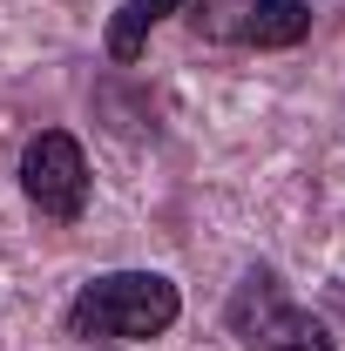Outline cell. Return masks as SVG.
<instances>
[{"label": "cell", "instance_id": "1", "mask_svg": "<svg viewBox=\"0 0 345 351\" xmlns=\"http://www.w3.org/2000/svg\"><path fill=\"white\" fill-rule=\"evenodd\" d=\"M183 317V291L163 270H102L88 277L68 304V338H115V345H149Z\"/></svg>", "mask_w": 345, "mask_h": 351}, {"label": "cell", "instance_id": "2", "mask_svg": "<svg viewBox=\"0 0 345 351\" xmlns=\"http://www.w3.org/2000/svg\"><path fill=\"white\" fill-rule=\"evenodd\" d=\"M223 324L244 351H339L332 331L311 317L304 304H291L285 277L271 263H251L237 284H230V304H223Z\"/></svg>", "mask_w": 345, "mask_h": 351}, {"label": "cell", "instance_id": "3", "mask_svg": "<svg viewBox=\"0 0 345 351\" xmlns=\"http://www.w3.org/2000/svg\"><path fill=\"white\" fill-rule=\"evenodd\" d=\"M21 196L47 223H75L88 210V156L68 129H41L21 149Z\"/></svg>", "mask_w": 345, "mask_h": 351}, {"label": "cell", "instance_id": "4", "mask_svg": "<svg viewBox=\"0 0 345 351\" xmlns=\"http://www.w3.org/2000/svg\"><path fill=\"white\" fill-rule=\"evenodd\" d=\"M183 14L223 47H298L311 34V0H190Z\"/></svg>", "mask_w": 345, "mask_h": 351}, {"label": "cell", "instance_id": "5", "mask_svg": "<svg viewBox=\"0 0 345 351\" xmlns=\"http://www.w3.org/2000/svg\"><path fill=\"white\" fill-rule=\"evenodd\" d=\"M183 7H190V0H122V7L109 14V34H102L109 54H115V61H135V54L149 47V34H156L170 14H183Z\"/></svg>", "mask_w": 345, "mask_h": 351}]
</instances>
